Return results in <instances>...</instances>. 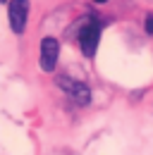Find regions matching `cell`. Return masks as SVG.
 <instances>
[{
  "mask_svg": "<svg viewBox=\"0 0 153 155\" xmlns=\"http://www.w3.org/2000/svg\"><path fill=\"white\" fill-rule=\"evenodd\" d=\"M0 2H5V0H0Z\"/></svg>",
  "mask_w": 153,
  "mask_h": 155,
  "instance_id": "7",
  "label": "cell"
},
{
  "mask_svg": "<svg viewBox=\"0 0 153 155\" xmlns=\"http://www.w3.org/2000/svg\"><path fill=\"white\" fill-rule=\"evenodd\" d=\"M55 84L67 93V96L74 100L76 105H89L91 103V88L84 84V81H79V79H72V77H67V74H60V77L55 79Z\"/></svg>",
  "mask_w": 153,
  "mask_h": 155,
  "instance_id": "2",
  "label": "cell"
},
{
  "mask_svg": "<svg viewBox=\"0 0 153 155\" xmlns=\"http://www.w3.org/2000/svg\"><path fill=\"white\" fill-rule=\"evenodd\" d=\"M100 34H103V24L93 15H86L76 21V41H79V48H81L84 58L96 55L98 43H100Z\"/></svg>",
  "mask_w": 153,
  "mask_h": 155,
  "instance_id": "1",
  "label": "cell"
},
{
  "mask_svg": "<svg viewBox=\"0 0 153 155\" xmlns=\"http://www.w3.org/2000/svg\"><path fill=\"white\" fill-rule=\"evenodd\" d=\"M144 29H146V34H151V36H153V12L146 15V19H144Z\"/></svg>",
  "mask_w": 153,
  "mask_h": 155,
  "instance_id": "5",
  "label": "cell"
},
{
  "mask_svg": "<svg viewBox=\"0 0 153 155\" xmlns=\"http://www.w3.org/2000/svg\"><path fill=\"white\" fill-rule=\"evenodd\" d=\"M7 19L15 34H24L29 19V0H10L7 5Z\"/></svg>",
  "mask_w": 153,
  "mask_h": 155,
  "instance_id": "3",
  "label": "cell"
},
{
  "mask_svg": "<svg viewBox=\"0 0 153 155\" xmlns=\"http://www.w3.org/2000/svg\"><path fill=\"white\" fill-rule=\"evenodd\" d=\"M93 2H108V0H93Z\"/></svg>",
  "mask_w": 153,
  "mask_h": 155,
  "instance_id": "6",
  "label": "cell"
},
{
  "mask_svg": "<svg viewBox=\"0 0 153 155\" xmlns=\"http://www.w3.org/2000/svg\"><path fill=\"white\" fill-rule=\"evenodd\" d=\"M57 58H60V43L53 36H46L41 41V53H38V64L43 72H53L57 64Z\"/></svg>",
  "mask_w": 153,
  "mask_h": 155,
  "instance_id": "4",
  "label": "cell"
}]
</instances>
